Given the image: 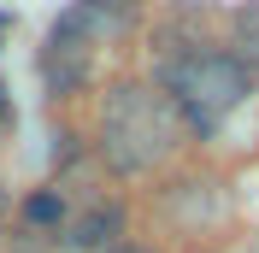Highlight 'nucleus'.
Instances as JSON below:
<instances>
[{
  "label": "nucleus",
  "instance_id": "f257e3e1",
  "mask_svg": "<svg viewBox=\"0 0 259 253\" xmlns=\"http://www.w3.org/2000/svg\"><path fill=\"white\" fill-rule=\"evenodd\" d=\"M183 136H189V118H183V106L165 89H153V82H118L106 95V106H100L95 153L124 177H147L183 147Z\"/></svg>",
  "mask_w": 259,
  "mask_h": 253
},
{
  "label": "nucleus",
  "instance_id": "f03ea898",
  "mask_svg": "<svg viewBox=\"0 0 259 253\" xmlns=\"http://www.w3.org/2000/svg\"><path fill=\"white\" fill-rule=\"evenodd\" d=\"M159 89L183 106L189 130L206 136L218 118H230V112L253 95V71H247L236 53H218V48H200V41H194V48H183V53H165Z\"/></svg>",
  "mask_w": 259,
  "mask_h": 253
},
{
  "label": "nucleus",
  "instance_id": "7ed1b4c3",
  "mask_svg": "<svg viewBox=\"0 0 259 253\" xmlns=\"http://www.w3.org/2000/svg\"><path fill=\"white\" fill-rule=\"evenodd\" d=\"M142 18V0H71L53 18V35L82 41V48H106L118 35H130V24Z\"/></svg>",
  "mask_w": 259,
  "mask_h": 253
},
{
  "label": "nucleus",
  "instance_id": "20e7f679",
  "mask_svg": "<svg viewBox=\"0 0 259 253\" xmlns=\"http://www.w3.org/2000/svg\"><path fill=\"white\" fill-rule=\"evenodd\" d=\"M41 82H48V95H71V89H82V82L95 77V48H82V41H65V35L48 30V41H41Z\"/></svg>",
  "mask_w": 259,
  "mask_h": 253
},
{
  "label": "nucleus",
  "instance_id": "39448f33",
  "mask_svg": "<svg viewBox=\"0 0 259 253\" xmlns=\"http://www.w3.org/2000/svg\"><path fill=\"white\" fill-rule=\"evenodd\" d=\"M118 236H124V200H95L89 212H77L65 224V247L77 253H106L118 247Z\"/></svg>",
  "mask_w": 259,
  "mask_h": 253
},
{
  "label": "nucleus",
  "instance_id": "423d86ee",
  "mask_svg": "<svg viewBox=\"0 0 259 253\" xmlns=\"http://www.w3.org/2000/svg\"><path fill=\"white\" fill-rule=\"evenodd\" d=\"M230 53H236L247 71H259V0H242V6L230 12Z\"/></svg>",
  "mask_w": 259,
  "mask_h": 253
},
{
  "label": "nucleus",
  "instance_id": "0eeeda50",
  "mask_svg": "<svg viewBox=\"0 0 259 253\" xmlns=\"http://www.w3.org/2000/svg\"><path fill=\"white\" fill-rule=\"evenodd\" d=\"M48 224H65V189L30 194V206H24V230H48Z\"/></svg>",
  "mask_w": 259,
  "mask_h": 253
},
{
  "label": "nucleus",
  "instance_id": "6e6552de",
  "mask_svg": "<svg viewBox=\"0 0 259 253\" xmlns=\"http://www.w3.org/2000/svg\"><path fill=\"white\" fill-rule=\"evenodd\" d=\"M6 118H12V95H6V82H0V130H6Z\"/></svg>",
  "mask_w": 259,
  "mask_h": 253
},
{
  "label": "nucleus",
  "instance_id": "1a4fd4ad",
  "mask_svg": "<svg viewBox=\"0 0 259 253\" xmlns=\"http://www.w3.org/2000/svg\"><path fill=\"white\" fill-rule=\"evenodd\" d=\"M106 253H153V247H136V241H118V247H106Z\"/></svg>",
  "mask_w": 259,
  "mask_h": 253
},
{
  "label": "nucleus",
  "instance_id": "9d476101",
  "mask_svg": "<svg viewBox=\"0 0 259 253\" xmlns=\"http://www.w3.org/2000/svg\"><path fill=\"white\" fill-rule=\"evenodd\" d=\"M0 218H6V194H0Z\"/></svg>",
  "mask_w": 259,
  "mask_h": 253
},
{
  "label": "nucleus",
  "instance_id": "9b49d317",
  "mask_svg": "<svg viewBox=\"0 0 259 253\" xmlns=\"http://www.w3.org/2000/svg\"><path fill=\"white\" fill-rule=\"evenodd\" d=\"M0 30H6V12H0Z\"/></svg>",
  "mask_w": 259,
  "mask_h": 253
}]
</instances>
